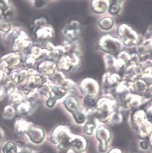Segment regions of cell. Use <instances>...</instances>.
Wrapping results in <instances>:
<instances>
[{"mask_svg": "<svg viewBox=\"0 0 152 153\" xmlns=\"http://www.w3.org/2000/svg\"><path fill=\"white\" fill-rule=\"evenodd\" d=\"M75 135L70 134L69 130L65 127L57 128L50 136L52 142L58 146L60 153H66L72 150Z\"/></svg>", "mask_w": 152, "mask_h": 153, "instance_id": "6da1fadb", "label": "cell"}, {"mask_svg": "<svg viewBox=\"0 0 152 153\" xmlns=\"http://www.w3.org/2000/svg\"><path fill=\"white\" fill-rule=\"evenodd\" d=\"M66 108L72 113L75 120L78 123H83L85 121L86 118L84 114L79 108L77 100L72 97L66 98L64 102Z\"/></svg>", "mask_w": 152, "mask_h": 153, "instance_id": "7a4b0ae2", "label": "cell"}, {"mask_svg": "<svg viewBox=\"0 0 152 153\" xmlns=\"http://www.w3.org/2000/svg\"><path fill=\"white\" fill-rule=\"evenodd\" d=\"M46 23L45 19H38L35 22V25L37 27L36 35L39 38L46 39L52 37V29L51 27L47 26Z\"/></svg>", "mask_w": 152, "mask_h": 153, "instance_id": "3957f363", "label": "cell"}, {"mask_svg": "<svg viewBox=\"0 0 152 153\" xmlns=\"http://www.w3.org/2000/svg\"><path fill=\"white\" fill-rule=\"evenodd\" d=\"M96 138L100 142L99 149L100 152H105L107 149V144L111 138V133L108 129L101 127L97 129Z\"/></svg>", "mask_w": 152, "mask_h": 153, "instance_id": "277c9868", "label": "cell"}, {"mask_svg": "<svg viewBox=\"0 0 152 153\" xmlns=\"http://www.w3.org/2000/svg\"><path fill=\"white\" fill-rule=\"evenodd\" d=\"M79 31V22L76 21H73L65 26L63 33L68 39H73L77 36Z\"/></svg>", "mask_w": 152, "mask_h": 153, "instance_id": "5b68a950", "label": "cell"}, {"mask_svg": "<svg viewBox=\"0 0 152 153\" xmlns=\"http://www.w3.org/2000/svg\"><path fill=\"white\" fill-rule=\"evenodd\" d=\"M109 3L108 0H93L92 8L97 14L105 13L108 8Z\"/></svg>", "mask_w": 152, "mask_h": 153, "instance_id": "8992f818", "label": "cell"}, {"mask_svg": "<svg viewBox=\"0 0 152 153\" xmlns=\"http://www.w3.org/2000/svg\"><path fill=\"white\" fill-rule=\"evenodd\" d=\"M0 12L5 18L12 17L13 14V10L8 0H0Z\"/></svg>", "mask_w": 152, "mask_h": 153, "instance_id": "52a82bcc", "label": "cell"}, {"mask_svg": "<svg viewBox=\"0 0 152 153\" xmlns=\"http://www.w3.org/2000/svg\"><path fill=\"white\" fill-rule=\"evenodd\" d=\"M31 139L35 143H41L44 138V132L40 128H35L30 134Z\"/></svg>", "mask_w": 152, "mask_h": 153, "instance_id": "ba28073f", "label": "cell"}, {"mask_svg": "<svg viewBox=\"0 0 152 153\" xmlns=\"http://www.w3.org/2000/svg\"><path fill=\"white\" fill-rule=\"evenodd\" d=\"M121 0H109L108 1V12L112 14L115 15L119 13L120 6L119 3Z\"/></svg>", "mask_w": 152, "mask_h": 153, "instance_id": "9c48e42d", "label": "cell"}, {"mask_svg": "<svg viewBox=\"0 0 152 153\" xmlns=\"http://www.w3.org/2000/svg\"><path fill=\"white\" fill-rule=\"evenodd\" d=\"M113 24L112 19L108 17H104L101 19L99 22L100 27L104 30H108L112 27Z\"/></svg>", "mask_w": 152, "mask_h": 153, "instance_id": "30bf717a", "label": "cell"}, {"mask_svg": "<svg viewBox=\"0 0 152 153\" xmlns=\"http://www.w3.org/2000/svg\"><path fill=\"white\" fill-rule=\"evenodd\" d=\"M109 117L108 112L106 108L99 109L96 113V117L101 122H106Z\"/></svg>", "mask_w": 152, "mask_h": 153, "instance_id": "8fae6325", "label": "cell"}, {"mask_svg": "<svg viewBox=\"0 0 152 153\" xmlns=\"http://www.w3.org/2000/svg\"><path fill=\"white\" fill-rule=\"evenodd\" d=\"M95 123L92 119H89L88 121L86 123L85 126V132L88 135H90L92 134L93 130L95 128Z\"/></svg>", "mask_w": 152, "mask_h": 153, "instance_id": "7c38bea8", "label": "cell"}, {"mask_svg": "<svg viewBox=\"0 0 152 153\" xmlns=\"http://www.w3.org/2000/svg\"><path fill=\"white\" fill-rule=\"evenodd\" d=\"M10 29L9 23L0 20V31L4 32H8Z\"/></svg>", "mask_w": 152, "mask_h": 153, "instance_id": "4fadbf2b", "label": "cell"}, {"mask_svg": "<svg viewBox=\"0 0 152 153\" xmlns=\"http://www.w3.org/2000/svg\"><path fill=\"white\" fill-rule=\"evenodd\" d=\"M85 103L86 105L89 107H94L96 104L95 100L92 98L87 97L85 100Z\"/></svg>", "mask_w": 152, "mask_h": 153, "instance_id": "5bb4252c", "label": "cell"}, {"mask_svg": "<svg viewBox=\"0 0 152 153\" xmlns=\"http://www.w3.org/2000/svg\"><path fill=\"white\" fill-rule=\"evenodd\" d=\"M108 153H122L120 150L119 149H112L108 152Z\"/></svg>", "mask_w": 152, "mask_h": 153, "instance_id": "9a60e30c", "label": "cell"}, {"mask_svg": "<svg viewBox=\"0 0 152 153\" xmlns=\"http://www.w3.org/2000/svg\"><path fill=\"white\" fill-rule=\"evenodd\" d=\"M151 143H152V136H151Z\"/></svg>", "mask_w": 152, "mask_h": 153, "instance_id": "2e32d148", "label": "cell"}, {"mask_svg": "<svg viewBox=\"0 0 152 153\" xmlns=\"http://www.w3.org/2000/svg\"><path fill=\"white\" fill-rule=\"evenodd\" d=\"M34 1H36V0H34Z\"/></svg>", "mask_w": 152, "mask_h": 153, "instance_id": "e0dca14e", "label": "cell"}, {"mask_svg": "<svg viewBox=\"0 0 152 153\" xmlns=\"http://www.w3.org/2000/svg\"><path fill=\"white\" fill-rule=\"evenodd\" d=\"M44 1H45V0H44Z\"/></svg>", "mask_w": 152, "mask_h": 153, "instance_id": "ac0fdd59", "label": "cell"}]
</instances>
